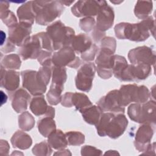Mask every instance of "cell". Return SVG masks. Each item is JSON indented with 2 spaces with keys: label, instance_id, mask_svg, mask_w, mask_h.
<instances>
[{
  "label": "cell",
  "instance_id": "31",
  "mask_svg": "<svg viewBox=\"0 0 156 156\" xmlns=\"http://www.w3.org/2000/svg\"><path fill=\"white\" fill-rule=\"evenodd\" d=\"M18 125L21 130L29 131L34 127L35 119L29 112H24L18 117Z\"/></svg>",
  "mask_w": 156,
  "mask_h": 156
},
{
  "label": "cell",
  "instance_id": "54",
  "mask_svg": "<svg viewBox=\"0 0 156 156\" xmlns=\"http://www.w3.org/2000/svg\"><path fill=\"white\" fill-rule=\"evenodd\" d=\"M61 1V2L63 4H65V5H70L72 3H73L74 2V1Z\"/></svg>",
  "mask_w": 156,
  "mask_h": 156
},
{
  "label": "cell",
  "instance_id": "41",
  "mask_svg": "<svg viewBox=\"0 0 156 156\" xmlns=\"http://www.w3.org/2000/svg\"><path fill=\"white\" fill-rule=\"evenodd\" d=\"M141 104L139 103L132 104L127 109V114L130 119L136 122H138Z\"/></svg>",
  "mask_w": 156,
  "mask_h": 156
},
{
  "label": "cell",
  "instance_id": "45",
  "mask_svg": "<svg viewBox=\"0 0 156 156\" xmlns=\"http://www.w3.org/2000/svg\"><path fill=\"white\" fill-rule=\"evenodd\" d=\"M101 47L112 50L113 52L116 50V40L111 37H106L102 39Z\"/></svg>",
  "mask_w": 156,
  "mask_h": 156
},
{
  "label": "cell",
  "instance_id": "13",
  "mask_svg": "<svg viewBox=\"0 0 156 156\" xmlns=\"http://www.w3.org/2000/svg\"><path fill=\"white\" fill-rule=\"evenodd\" d=\"M97 105L103 112H111L115 114L124 113L125 107L121 105L119 100V91L113 90L102 97L97 102Z\"/></svg>",
  "mask_w": 156,
  "mask_h": 156
},
{
  "label": "cell",
  "instance_id": "47",
  "mask_svg": "<svg viewBox=\"0 0 156 156\" xmlns=\"http://www.w3.org/2000/svg\"><path fill=\"white\" fill-rule=\"evenodd\" d=\"M142 154L149 155H155V143H150L149 146L147 147L146 149L143 152Z\"/></svg>",
  "mask_w": 156,
  "mask_h": 156
},
{
  "label": "cell",
  "instance_id": "10",
  "mask_svg": "<svg viewBox=\"0 0 156 156\" xmlns=\"http://www.w3.org/2000/svg\"><path fill=\"white\" fill-rule=\"evenodd\" d=\"M113 9L105 1L97 15L96 23L93 31L105 34V31L111 28L114 23Z\"/></svg>",
  "mask_w": 156,
  "mask_h": 156
},
{
  "label": "cell",
  "instance_id": "32",
  "mask_svg": "<svg viewBox=\"0 0 156 156\" xmlns=\"http://www.w3.org/2000/svg\"><path fill=\"white\" fill-rule=\"evenodd\" d=\"M21 61L18 54H12L5 55L1 60V65L7 69H18L20 68Z\"/></svg>",
  "mask_w": 156,
  "mask_h": 156
},
{
  "label": "cell",
  "instance_id": "52",
  "mask_svg": "<svg viewBox=\"0 0 156 156\" xmlns=\"http://www.w3.org/2000/svg\"><path fill=\"white\" fill-rule=\"evenodd\" d=\"M104 155H119V154L116 151H108L107 152H106Z\"/></svg>",
  "mask_w": 156,
  "mask_h": 156
},
{
  "label": "cell",
  "instance_id": "49",
  "mask_svg": "<svg viewBox=\"0 0 156 156\" xmlns=\"http://www.w3.org/2000/svg\"><path fill=\"white\" fill-rule=\"evenodd\" d=\"M46 116L47 117H51V118H54L55 116V109L54 108L52 107L51 106H49L48 110L46 113V114L44 115Z\"/></svg>",
  "mask_w": 156,
  "mask_h": 156
},
{
  "label": "cell",
  "instance_id": "21",
  "mask_svg": "<svg viewBox=\"0 0 156 156\" xmlns=\"http://www.w3.org/2000/svg\"><path fill=\"white\" fill-rule=\"evenodd\" d=\"M91 39L85 34L75 35L71 41V47L77 54H82L87 51L92 45Z\"/></svg>",
  "mask_w": 156,
  "mask_h": 156
},
{
  "label": "cell",
  "instance_id": "4",
  "mask_svg": "<svg viewBox=\"0 0 156 156\" xmlns=\"http://www.w3.org/2000/svg\"><path fill=\"white\" fill-rule=\"evenodd\" d=\"M46 33L52 41L54 51L59 50L65 46H69L75 36L73 29L66 26L60 20L48 26L46 28Z\"/></svg>",
  "mask_w": 156,
  "mask_h": 156
},
{
  "label": "cell",
  "instance_id": "22",
  "mask_svg": "<svg viewBox=\"0 0 156 156\" xmlns=\"http://www.w3.org/2000/svg\"><path fill=\"white\" fill-rule=\"evenodd\" d=\"M17 15L20 22L32 25L36 18L32 7V1H28L19 7L17 10Z\"/></svg>",
  "mask_w": 156,
  "mask_h": 156
},
{
  "label": "cell",
  "instance_id": "39",
  "mask_svg": "<svg viewBox=\"0 0 156 156\" xmlns=\"http://www.w3.org/2000/svg\"><path fill=\"white\" fill-rule=\"evenodd\" d=\"M96 25L95 20L93 17H85L79 21V26L82 30L86 32L92 31Z\"/></svg>",
  "mask_w": 156,
  "mask_h": 156
},
{
  "label": "cell",
  "instance_id": "9",
  "mask_svg": "<svg viewBox=\"0 0 156 156\" xmlns=\"http://www.w3.org/2000/svg\"><path fill=\"white\" fill-rule=\"evenodd\" d=\"M95 72L96 66L93 63L83 64L78 70L75 78L77 88L83 91L88 92L92 88Z\"/></svg>",
  "mask_w": 156,
  "mask_h": 156
},
{
  "label": "cell",
  "instance_id": "26",
  "mask_svg": "<svg viewBox=\"0 0 156 156\" xmlns=\"http://www.w3.org/2000/svg\"><path fill=\"white\" fill-rule=\"evenodd\" d=\"M67 79L66 69L65 67L52 66V83L51 86L63 90V85Z\"/></svg>",
  "mask_w": 156,
  "mask_h": 156
},
{
  "label": "cell",
  "instance_id": "1",
  "mask_svg": "<svg viewBox=\"0 0 156 156\" xmlns=\"http://www.w3.org/2000/svg\"><path fill=\"white\" fill-rule=\"evenodd\" d=\"M155 19L149 16L138 23H120L115 27V35L118 39H127L133 41H143L155 35Z\"/></svg>",
  "mask_w": 156,
  "mask_h": 156
},
{
  "label": "cell",
  "instance_id": "42",
  "mask_svg": "<svg viewBox=\"0 0 156 156\" xmlns=\"http://www.w3.org/2000/svg\"><path fill=\"white\" fill-rule=\"evenodd\" d=\"M37 35L40 38V40H41L42 48L43 49H45L47 51H50V52H52L54 51L52 41H51L50 37H49L48 34L46 33V32H41L37 34Z\"/></svg>",
  "mask_w": 156,
  "mask_h": 156
},
{
  "label": "cell",
  "instance_id": "12",
  "mask_svg": "<svg viewBox=\"0 0 156 156\" xmlns=\"http://www.w3.org/2000/svg\"><path fill=\"white\" fill-rule=\"evenodd\" d=\"M105 1H79L71 8V12L77 17H92L98 15Z\"/></svg>",
  "mask_w": 156,
  "mask_h": 156
},
{
  "label": "cell",
  "instance_id": "34",
  "mask_svg": "<svg viewBox=\"0 0 156 156\" xmlns=\"http://www.w3.org/2000/svg\"><path fill=\"white\" fill-rule=\"evenodd\" d=\"M68 144L71 146H79L85 141V135L80 132L69 131L65 133Z\"/></svg>",
  "mask_w": 156,
  "mask_h": 156
},
{
  "label": "cell",
  "instance_id": "20",
  "mask_svg": "<svg viewBox=\"0 0 156 156\" xmlns=\"http://www.w3.org/2000/svg\"><path fill=\"white\" fill-rule=\"evenodd\" d=\"M12 98V106L16 113H23L27 108L30 99L27 91L20 88L15 92Z\"/></svg>",
  "mask_w": 156,
  "mask_h": 156
},
{
  "label": "cell",
  "instance_id": "27",
  "mask_svg": "<svg viewBox=\"0 0 156 156\" xmlns=\"http://www.w3.org/2000/svg\"><path fill=\"white\" fill-rule=\"evenodd\" d=\"M153 9L151 1H138L134 8V14L139 19L144 20L149 16Z\"/></svg>",
  "mask_w": 156,
  "mask_h": 156
},
{
  "label": "cell",
  "instance_id": "5",
  "mask_svg": "<svg viewBox=\"0 0 156 156\" xmlns=\"http://www.w3.org/2000/svg\"><path fill=\"white\" fill-rule=\"evenodd\" d=\"M118 91L119 103L124 107L133 102L143 104L147 102L151 96L149 89L144 85H124L121 87Z\"/></svg>",
  "mask_w": 156,
  "mask_h": 156
},
{
  "label": "cell",
  "instance_id": "55",
  "mask_svg": "<svg viewBox=\"0 0 156 156\" xmlns=\"http://www.w3.org/2000/svg\"><path fill=\"white\" fill-rule=\"evenodd\" d=\"M110 2H112V3H114V4H119V3L122 2V1H119V2H118V1H117V2H115V1H111Z\"/></svg>",
  "mask_w": 156,
  "mask_h": 156
},
{
  "label": "cell",
  "instance_id": "33",
  "mask_svg": "<svg viewBox=\"0 0 156 156\" xmlns=\"http://www.w3.org/2000/svg\"><path fill=\"white\" fill-rule=\"evenodd\" d=\"M127 65V62L124 57L119 55H114L112 70L113 74L116 79H119L122 71Z\"/></svg>",
  "mask_w": 156,
  "mask_h": 156
},
{
  "label": "cell",
  "instance_id": "44",
  "mask_svg": "<svg viewBox=\"0 0 156 156\" xmlns=\"http://www.w3.org/2000/svg\"><path fill=\"white\" fill-rule=\"evenodd\" d=\"M98 51V47L95 44H92L91 46L87 51L81 54V58L85 61H92L94 59Z\"/></svg>",
  "mask_w": 156,
  "mask_h": 156
},
{
  "label": "cell",
  "instance_id": "36",
  "mask_svg": "<svg viewBox=\"0 0 156 156\" xmlns=\"http://www.w3.org/2000/svg\"><path fill=\"white\" fill-rule=\"evenodd\" d=\"M51 146L46 141L36 144L32 148V153L35 155H50L52 154Z\"/></svg>",
  "mask_w": 156,
  "mask_h": 156
},
{
  "label": "cell",
  "instance_id": "29",
  "mask_svg": "<svg viewBox=\"0 0 156 156\" xmlns=\"http://www.w3.org/2000/svg\"><path fill=\"white\" fill-rule=\"evenodd\" d=\"M72 104L73 106H74L76 108L80 113L93 105L86 94L77 92L73 93Z\"/></svg>",
  "mask_w": 156,
  "mask_h": 156
},
{
  "label": "cell",
  "instance_id": "8",
  "mask_svg": "<svg viewBox=\"0 0 156 156\" xmlns=\"http://www.w3.org/2000/svg\"><path fill=\"white\" fill-rule=\"evenodd\" d=\"M52 62L55 66H68L73 68H78L82 63L79 57L76 56L75 52L71 46L63 47L54 53L52 56Z\"/></svg>",
  "mask_w": 156,
  "mask_h": 156
},
{
  "label": "cell",
  "instance_id": "28",
  "mask_svg": "<svg viewBox=\"0 0 156 156\" xmlns=\"http://www.w3.org/2000/svg\"><path fill=\"white\" fill-rule=\"evenodd\" d=\"M48 107L44 99V97L42 95L37 96L34 98L30 103V109L36 116L45 115Z\"/></svg>",
  "mask_w": 156,
  "mask_h": 156
},
{
  "label": "cell",
  "instance_id": "6",
  "mask_svg": "<svg viewBox=\"0 0 156 156\" xmlns=\"http://www.w3.org/2000/svg\"><path fill=\"white\" fill-rule=\"evenodd\" d=\"M114 53L112 50L101 48L97 55L95 63L98 74L103 79L110 78L113 75Z\"/></svg>",
  "mask_w": 156,
  "mask_h": 156
},
{
  "label": "cell",
  "instance_id": "19",
  "mask_svg": "<svg viewBox=\"0 0 156 156\" xmlns=\"http://www.w3.org/2000/svg\"><path fill=\"white\" fill-rule=\"evenodd\" d=\"M20 85V73L14 70L5 71L1 65V86L7 91H14Z\"/></svg>",
  "mask_w": 156,
  "mask_h": 156
},
{
  "label": "cell",
  "instance_id": "2",
  "mask_svg": "<svg viewBox=\"0 0 156 156\" xmlns=\"http://www.w3.org/2000/svg\"><path fill=\"white\" fill-rule=\"evenodd\" d=\"M128 125V120L124 113L111 112L103 113L99 122L95 125L97 132L100 136L107 135L116 139L121 136Z\"/></svg>",
  "mask_w": 156,
  "mask_h": 156
},
{
  "label": "cell",
  "instance_id": "23",
  "mask_svg": "<svg viewBox=\"0 0 156 156\" xmlns=\"http://www.w3.org/2000/svg\"><path fill=\"white\" fill-rule=\"evenodd\" d=\"M11 143L13 147L24 150L31 146L32 140L27 133L21 130H18L12 136Z\"/></svg>",
  "mask_w": 156,
  "mask_h": 156
},
{
  "label": "cell",
  "instance_id": "38",
  "mask_svg": "<svg viewBox=\"0 0 156 156\" xmlns=\"http://www.w3.org/2000/svg\"><path fill=\"white\" fill-rule=\"evenodd\" d=\"M1 18L9 28L13 27L18 24L13 13L9 10L1 13Z\"/></svg>",
  "mask_w": 156,
  "mask_h": 156
},
{
  "label": "cell",
  "instance_id": "37",
  "mask_svg": "<svg viewBox=\"0 0 156 156\" xmlns=\"http://www.w3.org/2000/svg\"><path fill=\"white\" fill-rule=\"evenodd\" d=\"M52 67L42 66L37 71V79L42 85L47 86L49 83L52 74Z\"/></svg>",
  "mask_w": 156,
  "mask_h": 156
},
{
  "label": "cell",
  "instance_id": "53",
  "mask_svg": "<svg viewBox=\"0 0 156 156\" xmlns=\"http://www.w3.org/2000/svg\"><path fill=\"white\" fill-rule=\"evenodd\" d=\"M4 39L5 40V34L4 33L3 31H1V45L2 46L3 45V43H4Z\"/></svg>",
  "mask_w": 156,
  "mask_h": 156
},
{
  "label": "cell",
  "instance_id": "15",
  "mask_svg": "<svg viewBox=\"0 0 156 156\" xmlns=\"http://www.w3.org/2000/svg\"><path fill=\"white\" fill-rule=\"evenodd\" d=\"M42 44L37 34L30 36L19 49L18 52L24 60L37 58L41 49Z\"/></svg>",
  "mask_w": 156,
  "mask_h": 156
},
{
  "label": "cell",
  "instance_id": "30",
  "mask_svg": "<svg viewBox=\"0 0 156 156\" xmlns=\"http://www.w3.org/2000/svg\"><path fill=\"white\" fill-rule=\"evenodd\" d=\"M38 129L40 134L44 137H48V135L56 129V125L53 118L44 117L38 121Z\"/></svg>",
  "mask_w": 156,
  "mask_h": 156
},
{
  "label": "cell",
  "instance_id": "18",
  "mask_svg": "<svg viewBox=\"0 0 156 156\" xmlns=\"http://www.w3.org/2000/svg\"><path fill=\"white\" fill-rule=\"evenodd\" d=\"M156 122V104L154 100L147 101L141 105L138 123L155 125Z\"/></svg>",
  "mask_w": 156,
  "mask_h": 156
},
{
  "label": "cell",
  "instance_id": "14",
  "mask_svg": "<svg viewBox=\"0 0 156 156\" xmlns=\"http://www.w3.org/2000/svg\"><path fill=\"white\" fill-rule=\"evenodd\" d=\"M37 71L25 70L21 73L23 80V87L27 89L33 96H40L45 93L46 86L42 85L37 77Z\"/></svg>",
  "mask_w": 156,
  "mask_h": 156
},
{
  "label": "cell",
  "instance_id": "11",
  "mask_svg": "<svg viewBox=\"0 0 156 156\" xmlns=\"http://www.w3.org/2000/svg\"><path fill=\"white\" fill-rule=\"evenodd\" d=\"M128 58L131 64L145 63L154 66L155 63V52L150 47L139 46L129 51Z\"/></svg>",
  "mask_w": 156,
  "mask_h": 156
},
{
  "label": "cell",
  "instance_id": "35",
  "mask_svg": "<svg viewBox=\"0 0 156 156\" xmlns=\"http://www.w3.org/2000/svg\"><path fill=\"white\" fill-rule=\"evenodd\" d=\"M63 90L51 86L49 91L46 94L47 99L51 105H55L61 102L62 93Z\"/></svg>",
  "mask_w": 156,
  "mask_h": 156
},
{
  "label": "cell",
  "instance_id": "50",
  "mask_svg": "<svg viewBox=\"0 0 156 156\" xmlns=\"http://www.w3.org/2000/svg\"><path fill=\"white\" fill-rule=\"evenodd\" d=\"M9 7V2L7 1H1V13L8 10Z\"/></svg>",
  "mask_w": 156,
  "mask_h": 156
},
{
  "label": "cell",
  "instance_id": "16",
  "mask_svg": "<svg viewBox=\"0 0 156 156\" xmlns=\"http://www.w3.org/2000/svg\"><path fill=\"white\" fill-rule=\"evenodd\" d=\"M32 25L20 22L15 26L9 28L8 40L17 46H22L30 37Z\"/></svg>",
  "mask_w": 156,
  "mask_h": 156
},
{
  "label": "cell",
  "instance_id": "25",
  "mask_svg": "<svg viewBox=\"0 0 156 156\" xmlns=\"http://www.w3.org/2000/svg\"><path fill=\"white\" fill-rule=\"evenodd\" d=\"M103 112H104L98 105H92L84 110L81 113L86 122L91 125H96Z\"/></svg>",
  "mask_w": 156,
  "mask_h": 156
},
{
  "label": "cell",
  "instance_id": "51",
  "mask_svg": "<svg viewBox=\"0 0 156 156\" xmlns=\"http://www.w3.org/2000/svg\"><path fill=\"white\" fill-rule=\"evenodd\" d=\"M54 155H71V153L68 149H60L58 152L54 153Z\"/></svg>",
  "mask_w": 156,
  "mask_h": 156
},
{
  "label": "cell",
  "instance_id": "24",
  "mask_svg": "<svg viewBox=\"0 0 156 156\" xmlns=\"http://www.w3.org/2000/svg\"><path fill=\"white\" fill-rule=\"evenodd\" d=\"M48 143L55 149H64L68 144L65 133L59 129L54 130L48 135Z\"/></svg>",
  "mask_w": 156,
  "mask_h": 156
},
{
  "label": "cell",
  "instance_id": "17",
  "mask_svg": "<svg viewBox=\"0 0 156 156\" xmlns=\"http://www.w3.org/2000/svg\"><path fill=\"white\" fill-rule=\"evenodd\" d=\"M154 129L151 124H143L138 129L135 141L134 146L140 152H144L149 144L154 135Z\"/></svg>",
  "mask_w": 156,
  "mask_h": 156
},
{
  "label": "cell",
  "instance_id": "48",
  "mask_svg": "<svg viewBox=\"0 0 156 156\" xmlns=\"http://www.w3.org/2000/svg\"><path fill=\"white\" fill-rule=\"evenodd\" d=\"M15 49V45L8 40L7 44L5 45L4 48H1V51L4 52L5 53H8V52L13 51Z\"/></svg>",
  "mask_w": 156,
  "mask_h": 156
},
{
  "label": "cell",
  "instance_id": "40",
  "mask_svg": "<svg viewBox=\"0 0 156 156\" xmlns=\"http://www.w3.org/2000/svg\"><path fill=\"white\" fill-rule=\"evenodd\" d=\"M52 53L48 51L42 50L38 57L37 59L38 62L42 65L45 66L52 67Z\"/></svg>",
  "mask_w": 156,
  "mask_h": 156
},
{
  "label": "cell",
  "instance_id": "43",
  "mask_svg": "<svg viewBox=\"0 0 156 156\" xmlns=\"http://www.w3.org/2000/svg\"><path fill=\"white\" fill-rule=\"evenodd\" d=\"M102 154V151L94 146L86 145L81 148V155L83 156H97Z\"/></svg>",
  "mask_w": 156,
  "mask_h": 156
},
{
  "label": "cell",
  "instance_id": "7",
  "mask_svg": "<svg viewBox=\"0 0 156 156\" xmlns=\"http://www.w3.org/2000/svg\"><path fill=\"white\" fill-rule=\"evenodd\" d=\"M152 73V66L145 63L128 65L122 71L118 80L130 82L144 80Z\"/></svg>",
  "mask_w": 156,
  "mask_h": 156
},
{
  "label": "cell",
  "instance_id": "3",
  "mask_svg": "<svg viewBox=\"0 0 156 156\" xmlns=\"http://www.w3.org/2000/svg\"><path fill=\"white\" fill-rule=\"evenodd\" d=\"M32 7L36 23L44 26L60 17L64 10L60 1H32Z\"/></svg>",
  "mask_w": 156,
  "mask_h": 156
},
{
  "label": "cell",
  "instance_id": "46",
  "mask_svg": "<svg viewBox=\"0 0 156 156\" xmlns=\"http://www.w3.org/2000/svg\"><path fill=\"white\" fill-rule=\"evenodd\" d=\"M73 93H71V92H67L62 96V100L60 102L63 106L65 107H73V104H72Z\"/></svg>",
  "mask_w": 156,
  "mask_h": 156
}]
</instances>
